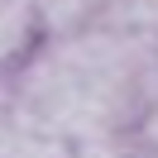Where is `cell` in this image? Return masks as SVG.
I'll return each mask as SVG.
<instances>
[{"instance_id": "4", "label": "cell", "mask_w": 158, "mask_h": 158, "mask_svg": "<svg viewBox=\"0 0 158 158\" xmlns=\"http://www.w3.org/2000/svg\"><path fill=\"white\" fill-rule=\"evenodd\" d=\"M5 120H10V91L0 86V125H5Z\"/></svg>"}, {"instance_id": "3", "label": "cell", "mask_w": 158, "mask_h": 158, "mask_svg": "<svg viewBox=\"0 0 158 158\" xmlns=\"http://www.w3.org/2000/svg\"><path fill=\"white\" fill-rule=\"evenodd\" d=\"M67 158H129L120 139H77L67 144Z\"/></svg>"}, {"instance_id": "2", "label": "cell", "mask_w": 158, "mask_h": 158, "mask_svg": "<svg viewBox=\"0 0 158 158\" xmlns=\"http://www.w3.org/2000/svg\"><path fill=\"white\" fill-rule=\"evenodd\" d=\"M34 24H39L34 0H0V67H5L10 58H19V53H24Z\"/></svg>"}, {"instance_id": "1", "label": "cell", "mask_w": 158, "mask_h": 158, "mask_svg": "<svg viewBox=\"0 0 158 158\" xmlns=\"http://www.w3.org/2000/svg\"><path fill=\"white\" fill-rule=\"evenodd\" d=\"M0 158H67V144L43 129H29L19 120L0 125Z\"/></svg>"}]
</instances>
